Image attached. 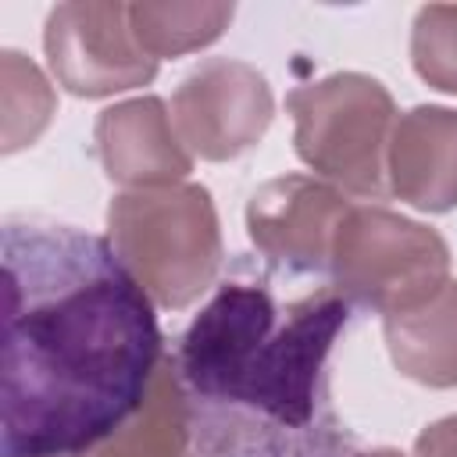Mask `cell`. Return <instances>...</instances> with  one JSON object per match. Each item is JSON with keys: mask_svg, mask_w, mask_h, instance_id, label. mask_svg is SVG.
I'll list each match as a JSON object with an SVG mask.
<instances>
[{"mask_svg": "<svg viewBox=\"0 0 457 457\" xmlns=\"http://www.w3.org/2000/svg\"><path fill=\"white\" fill-rule=\"evenodd\" d=\"M232 4H129V25L143 54L154 61L182 57L211 46L232 21Z\"/></svg>", "mask_w": 457, "mask_h": 457, "instance_id": "13", "label": "cell"}, {"mask_svg": "<svg viewBox=\"0 0 457 457\" xmlns=\"http://www.w3.org/2000/svg\"><path fill=\"white\" fill-rule=\"evenodd\" d=\"M350 457H403L400 450H389V446H375V450H353Z\"/></svg>", "mask_w": 457, "mask_h": 457, "instance_id": "17", "label": "cell"}, {"mask_svg": "<svg viewBox=\"0 0 457 457\" xmlns=\"http://www.w3.org/2000/svg\"><path fill=\"white\" fill-rule=\"evenodd\" d=\"M350 311L336 286L225 278L168 353L196 457H350L328 371Z\"/></svg>", "mask_w": 457, "mask_h": 457, "instance_id": "2", "label": "cell"}, {"mask_svg": "<svg viewBox=\"0 0 457 457\" xmlns=\"http://www.w3.org/2000/svg\"><path fill=\"white\" fill-rule=\"evenodd\" d=\"M75 457H196L189 421H186V403H182L168 353H164V364L157 368V378L143 407L107 439H100L96 446Z\"/></svg>", "mask_w": 457, "mask_h": 457, "instance_id": "12", "label": "cell"}, {"mask_svg": "<svg viewBox=\"0 0 457 457\" xmlns=\"http://www.w3.org/2000/svg\"><path fill=\"white\" fill-rule=\"evenodd\" d=\"M296 157L339 193L378 200L386 186V150L396 125L393 93L364 71H336L296 86L286 96Z\"/></svg>", "mask_w": 457, "mask_h": 457, "instance_id": "4", "label": "cell"}, {"mask_svg": "<svg viewBox=\"0 0 457 457\" xmlns=\"http://www.w3.org/2000/svg\"><path fill=\"white\" fill-rule=\"evenodd\" d=\"M164 364L154 300L107 239L4 225L0 457H71L121 428Z\"/></svg>", "mask_w": 457, "mask_h": 457, "instance_id": "1", "label": "cell"}, {"mask_svg": "<svg viewBox=\"0 0 457 457\" xmlns=\"http://www.w3.org/2000/svg\"><path fill=\"white\" fill-rule=\"evenodd\" d=\"M353 204L311 175H278L246 200V236L278 275H321L332 264L336 232Z\"/></svg>", "mask_w": 457, "mask_h": 457, "instance_id": "8", "label": "cell"}, {"mask_svg": "<svg viewBox=\"0 0 457 457\" xmlns=\"http://www.w3.org/2000/svg\"><path fill=\"white\" fill-rule=\"evenodd\" d=\"M93 150L104 175L125 189L175 186L193 171V154L179 139L161 96H132L104 107L93 125Z\"/></svg>", "mask_w": 457, "mask_h": 457, "instance_id": "9", "label": "cell"}, {"mask_svg": "<svg viewBox=\"0 0 457 457\" xmlns=\"http://www.w3.org/2000/svg\"><path fill=\"white\" fill-rule=\"evenodd\" d=\"M107 243L164 311H182L204 296L225 257L218 207L200 182L118 193L107 204Z\"/></svg>", "mask_w": 457, "mask_h": 457, "instance_id": "3", "label": "cell"}, {"mask_svg": "<svg viewBox=\"0 0 457 457\" xmlns=\"http://www.w3.org/2000/svg\"><path fill=\"white\" fill-rule=\"evenodd\" d=\"M414 457H457V414L425 425L414 439Z\"/></svg>", "mask_w": 457, "mask_h": 457, "instance_id": "16", "label": "cell"}, {"mask_svg": "<svg viewBox=\"0 0 457 457\" xmlns=\"http://www.w3.org/2000/svg\"><path fill=\"white\" fill-rule=\"evenodd\" d=\"M328 275L350 307L386 318L428 300L450 282V246L436 228L364 204L346 211L332 243Z\"/></svg>", "mask_w": 457, "mask_h": 457, "instance_id": "5", "label": "cell"}, {"mask_svg": "<svg viewBox=\"0 0 457 457\" xmlns=\"http://www.w3.org/2000/svg\"><path fill=\"white\" fill-rule=\"evenodd\" d=\"M386 186L425 214L457 207V107L418 104L396 118L386 150Z\"/></svg>", "mask_w": 457, "mask_h": 457, "instance_id": "10", "label": "cell"}, {"mask_svg": "<svg viewBox=\"0 0 457 457\" xmlns=\"http://www.w3.org/2000/svg\"><path fill=\"white\" fill-rule=\"evenodd\" d=\"M71 457H75V453H71Z\"/></svg>", "mask_w": 457, "mask_h": 457, "instance_id": "18", "label": "cell"}, {"mask_svg": "<svg viewBox=\"0 0 457 457\" xmlns=\"http://www.w3.org/2000/svg\"><path fill=\"white\" fill-rule=\"evenodd\" d=\"M50 75L71 96H114L154 82L157 61L143 54L129 25V4L71 0L57 4L43 25Z\"/></svg>", "mask_w": 457, "mask_h": 457, "instance_id": "6", "label": "cell"}, {"mask_svg": "<svg viewBox=\"0 0 457 457\" xmlns=\"http://www.w3.org/2000/svg\"><path fill=\"white\" fill-rule=\"evenodd\" d=\"M411 64L421 82L457 96V4H428L414 14Z\"/></svg>", "mask_w": 457, "mask_h": 457, "instance_id": "15", "label": "cell"}, {"mask_svg": "<svg viewBox=\"0 0 457 457\" xmlns=\"http://www.w3.org/2000/svg\"><path fill=\"white\" fill-rule=\"evenodd\" d=\"M0 104H4V154H18L46 132L57 111V93L32 57H25L21 50H4Z\"/></svg>", "mask_w": 457, "mask_h": 457, "instance_id": "14", "label": "cell"}, {"mask_svg": "<svg viewBox=\"0 0 457 457\" xmlns=\"http://www.w3.org/2000/svg\"><path fill=\"white\" fill-rule=\"evenodd\" d=\"M275 118V96L246 61L211 57L196 64L171 96V121L193 157L236 161L253 150Z\"/></svg>", "mask_w": 457, "mask_h": 457, "instance_id": "7", "label": "cell"}, {"mask_svg": "<svg viewBox=\"0 0 457 457\" xmlns=\"http://www.w3.org/2000/svg\"><path fill=\"white\" fill-rule=\"evenodd\" d=\"M382 336L393 368L428 389L457 386V282L450 278L428 300L386 314Z\"/></svg>", "mask_w": 457, "mask_h": 457, "instance_id": "11", "label": "cell"}]
</instances>
